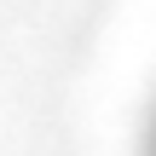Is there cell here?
Returning <instances> with one entry per match:
<instances>
[{
  "label": "cell",
  "instance_id": "1",
  "mask_svg": "<svg viewBox=\"0 0 156 156\" xmlns=\"http://www.w3.org/2000/svg\"><path fill=\"white\" fill-rule=\"evenodd\" d=\"M151 156H156V127H151Z\"/></svg>",
  "mask_w": 156,
  "mask_h": 156
}]
</instances>
